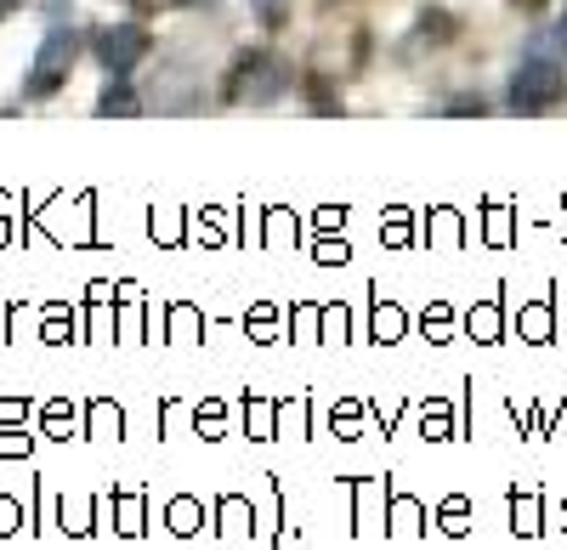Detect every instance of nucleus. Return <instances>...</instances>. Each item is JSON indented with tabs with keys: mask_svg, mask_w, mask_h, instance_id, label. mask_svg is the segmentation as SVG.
Masks as SVG:
<instances>
[{
	"mask_svg": "<svg viewBox=\"0 0 567 550\" xmlns=\"http://www.w3.org/2000/svg\"><path fill=\"white\" fill-rule=\"evenodd\" d=\"M97 114H103V120H114V114H120V120H125V114H136V97L125 91V80H114V85L103 91V97H97Z\"/></svg>",
	"mask_w": 567,
	"mask_h": 550,
	"instance_id": "obj_7",
	"label": "nucleus"
},
{
	"mask_svg": "<svg viewBox=\"0 0 567 550\" xmlns=\"http://www.w3.org/2000/svg\"><path fill=\"white\" fill-rule=\"evenodd\" d=\"M511 522H516V533H539L545 522H539V494H516L511 499Z\"/></svg>",
	"mask_w": 567,
	"mask_h": 550,
	"instance_id": "obj_6",
	"label": "nucleus"
},
{
	"mask_svg": "<svg viewBox=\"0 0 567 550\" xmlns=\"http://www.w3.org/2000/svg\"><path fill=\"white\" fill-rule=\"evenodd\" d=\"M120 511H125V533H142V528H136V522H142V506H136V499H125Z\"/></svg>",
	"mask_w": 567,
	"mask_h": 550,
	"instance_id": "obj_20",
	"label": "nucleus"
},
{
	"mask_svg": "<svg viewBox=\"0 0 567 550\" xmlns=\"http://www.w3.org/2000/svg\"><path fill=\"white\" fill-rule=\"evenodd\" d=\"M91 52H97V63L114 74V80H131V69L154 52V34L142 23H109L91 34Z\"/></svg>",
	"mask_w": 567,
	"mask_h": 550,
	"instance_id": "obj_4",
	"label": "nucleus"
},
{
	"mask_svg": "<svg viewBox=\"0 0 567 550\" xmlns=\"http://www.w3.org/2000/svg\"><path fill=\"white\" fill-rule=\"evenodd\" d=\"M171 528L176 533H194L199 528V506H194V499H176V506H171Z\"/></svg>",
	"mask_w": 567,
	"mask_h": 550,
	"instance_id": "obj_11",
	"label": "nucleus"
},
{
	"mask_svg": "<svg viewBox=\"0 0 567 550\" xmlns=\"http://www.w3.org/2000/svg\"><path fill=\"white\" fill-rule=\"evenodd\" d=\"M420 324H425V335H437V341H443V335H449V324H454V312H449V307H432V312L420 318Z\"/></svg>",
	"mask_w": 567,
	"mask_h": 550,
	"instance_id": "obj_15",
	"label": "nucleus"
},
{
	"mask_svg": "<svg viewBox=\"0 0 567 550\" xmlns=\"http://www.w3.org/2000/svg\"><path fill=\"white\" fill-rule=\"evenodd\" d=\"M120 432V408H109V403H91V437H97V432Z\"/></svg>",
	"mask_w": 567,
	"mask_h": 550,
	"instance_id": "obj_14",
	"label": "nucleus"
},
{
	"mask_svg": "<svg viewBox=\"0 0 567 550\" xmlns=\"http://www.w3.org/2000/svg\"><path fill=\"white\" fill-rule=\"evenodd\" d=\"M176 7H205V0H176Z\"/></svg>",
	"mask_w": 567,
	"mask_h": 550,
	"instance_id": "obj_26",
	"label": "nucleus"
},
{
	"mask_svg": "<svg viewBox=\"0 0 567 550\" xmlns=\"http://www.w3.org/2000/svg\"><path fill=\"white\" fill-rule=\"evenodd\" d=\"M454 40V18L449 12H420V23H414V52H420V45H449Z\"/></svg>",
	"mask_w": 567,
	"mask_h": 550,
	"instance_id": "obj_5",
	"label": "nucleus"
},
{
	"mask_svg": "<svg viewBox=\"0 0 567 550\" xmlns=\"http://www.w3.org/2000/svg\"><path fill=\"white\" fill-rule=\"evenodd\" d=\"M18 7H23V0H0V23H7V18H12Z\"/></svg>",
	"mask_w": 567,
	"mask_h": 550,
	"instance_id": "obj_23",
	"label": "nucleus"
},
{
	"mask_svg": "<svg viewBox=\"0 0 567 550\" xmlns=\"http://www.w3.org/2000/svg\"><path fill=\"white\" fill-rule=\"evenodd\" d=\"M398 335H403V312L392 301H381L374 307V341H398Z\"/></svg>",
	"mask_w": 567,
	"mask_h": 550,
	"instance_id": "obj_8",
	"label": "nucleus"
},
{
	"mask_svg": "<svg viewBox=\"0 0 567 550\" xmlns=\"http://www.w3.org/2000/svg\"><path fill=\"white\" fill-rule=\"evenodd\" d=\"M12 522H18V506H12V499H0V533H12Z\"/></svg>",
	"mask_w": 567,
	"mask_h": 550,
	"instance_id": "obj_21",
	"label": "nucleus"
},
{
	"mask_svg": "<svg viewBox=\"0 0 567 550\" xmlns=\"http://www.w3.org/2000/svg\"><path fill=\"white\" fill-rule=\"evenodd\" d=\"M516 330H523V335H534V341H545V335H550V301H539V307H534V312H528Z\"/></svg>",
	"mask_w": 567,
	"mask_h": 550,
	"instance_id": "obj_10",
	"label": "nucleus"
},
{
	"mask_svg": "<svg viewBox=\"0 0 567 550\" xmlns=\"http://www.w3.org/2000/svg\"><path fill=\"white\" fill-rule=\"evenodd\" d=\"M488 239H494V245H505V239H511V221H505V205H494V221H488Z\"/></svg>",
	"mask_w": 567,
	"mask_h": 550,
	"instance_id": "obj_17",
	"label": "nucleus"
},
{
	"mask_svg": "<svg viewBox=\"0 0 567 550\" xmlns=\"http://www.w3.org/2000/svg\"><path fill=\"white\" fill-rule=\"evenodd\" d=\"M296 85V74H290V63L284 58H272V52H250V58H239L233 63V74H227V103H250V108H267V103H278L284 91Z\"/></svg>",
	"mask_w": 567,
	"mask_h": 550,
	"instance_id": "obj_2",
	"label": "nucleus"
},
{
	"mask_svg": "<svg viewBox=\"0 0 567 550\" xmlns=\"http://www.w3.org/2000/svg\"><path fill=\"white\" fill-rule=\"evenodd\" d=\"M392 517H398L403 528H414V522H420V506H414V499H398V506H392Z\"/></svg>",
	"mask_w": 567,
	"mask_h": 550,
	"instance_id": "obj_19",
	"label": "nucleus"
},
{
	"mask_svg": "<svg viewBox=\"0 0 567 550\" xmlns=\"http://www.w3.org/2000/svg\"><path fill=\"white\" fill-rule=\"evenodd\" d=\"M307 97H312V108H318V114H336V108H341V103H336V91H329L318 74L307 80Z\"/></svg>",
	"mask_w": 567,
	"mask_h": 550,
	"instance_id": "obj_12",
	"label": "nucleus"
},
{
	"mask_svg": "<svg viewBox=\"0 0 567 550\" xmlns=\"http://www.w3.org/2000/svg\"><path fill=\"white\" fill-rule=\"evenodd\" d=\"M74 58H80V29L52 23V29H45V40H40V52H34V80L23 85V97H52V91L69 80Z\"/></svg>",
	"mask_w": 567,
	"mask_h": 550,
	"instance_id": "obj_3",
	"label": "nucleus"
},
{
	"mask_svg": "<svg viewBox=\"0 0 567 550\" xmlns=\"http://www.w3.org/2000/svg\"><path fill=\"white\" fill-rule=\"evenodd\" d=\"M381 239H392V245H403V239H409V221H403V216H392V221H381Z\"/></svg>",
	"mask_w": 567,
	"mask_h": 550,
	"instance_id": "obj_18",
	"label": "nucleus"
},
{
	"mask_svg": "<svg viewBox=\"0 0 567 550\" xmlns=\"http://www.w3.org/2000/svg\"><path fill=\"white\" fill-rule=\"evenodd\" d=\"M561 97H567V69H561V63H550L545 52H534L528 63H516V74H511V85H505L511 114H523V120L550 114Z\"/></svg>",
	"mask_w": 567,
	"mask_h": 550,
	"instance_id": "obj_1",
	"label": "nucleus"
},
{
	"mask_svg": "<svg viewBox=\"0 0 567 550\" xmlns=\"http://www.w3.org/2000/svg\"><path fill=\"white\" fill-rule=\"evenodd\" d=\"M465 517H471L465 499H449V506H443V533H465Z\"/></svg>",
	"mask_w": 567,
	"mask_h": 550,
	"instance_id": "obj_13",
	"label": "nucleus"
},
{
	"mask_svg": "<svg viewBox=\"0 0 567 550\" xmlns=\"http://www.w3.org/2000/svg\"><path fill=\"white\" fill-rule=\"evenodd\" d=\"M18 448H29V437H23V432H7V437H0V454H18Z\"/></svg>",
	"mask_w": 567,
	"mask_h": 550,
	"instance_id": "obj_22",
	"label": "nucleus"
},
{
	"mask_svg": "<svg viewBox=\"0 0 567 550\" xmlns=\"http://www.w3.org/2000/svg\"><path fill=\"white\" fill-rule=\"evenodd\" d=\"M516 7H545V0H516Z\"/></svg>",
	"mask_w": 567,
	"mask_h": 550,
	"instance_id": "obj_25",
	"label": "nucleus"
},
{
	"mask_svg": "<svg viewBox=\"0 0 567 550\" xmlns=\"http://www.w3.org/2000/svg\"><path fill=\"white\" fill-rule=\"evenodd\" d=\"M425 437H449V408L443 403L425 408Z\"/></svg>",
	"mask_w": 567,
	"mask_h": 550,
	"instance_id": "obj_16",
	"label": "nucleus"
},
{
	"mask_svg": "<svg viewBox=\"0 0 567 550\" xmlns=\"http://www.w3.org/2000/svg\"><path fill=\"white\" fill-rule=\"evenodd\" d=\"M471 335H477V341H494V335H499V307H494V301L471 312Z\"/></svg>",
	"mask_w": 567,
	"mask_h": 550,
	"instance_id": "obj_9",
	"label": "nucleus"
},
{
	"mask_svg": "<svg viewBox=\"0 0 567 550\" xmlns=\"http://www.w3.org/2000/svg\"><path fill=\"white\" fill-rule=\"evenodd\" d=\"M556 40H561V52H567V18H561V29H556Z\"/></svg>",
	"mask_w": 567,
	"mask_h": 550,
	"instance_id": "obj_24",
	"label": "nucleus"
}]
</instances>
